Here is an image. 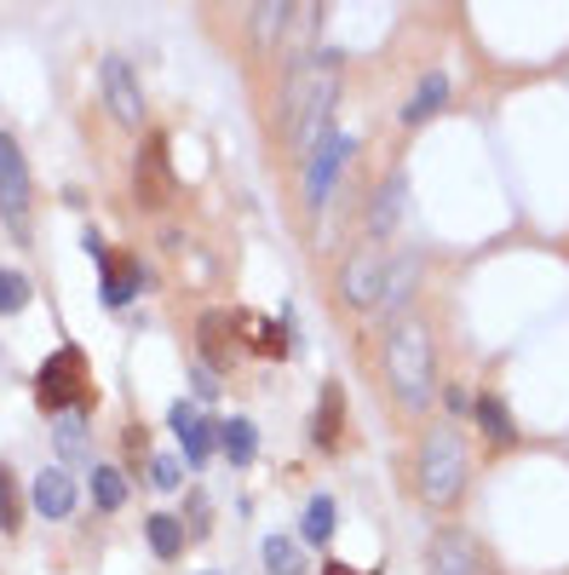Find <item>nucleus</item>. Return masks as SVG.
Wrapping results in <instances>:
<instances>
[{
  "instance_id": "bb28decb",
  "label": "nucleus",
  "mask_w": 569,
  "mask_h": 575,
  "mask_svg": "<svg viewBox=\"0 0 569 575\" xmlns=\"http://www.w3.org/2000/svg\"><path fill=\"white\" fill-rule=\"evenodd\" d=\"M52 443H58V455H81V449H87V427H81V414H64L58 427H52Z\"/></svg>"
},
{
  "instance_id": "a878e982",
  "label": "nucleus",
  "mask_w": 569,
  "mask_h": 575,
  "mask_svg": "<svg viewBox=\"0 0 569 575\" xmlns=\"http://www.w3.org/2000/svg\"><path fill=\"white\" fill-rule=\"evenodd\" d=\"M18 523H23V501H18V484H12V472L0 466V530L18 535Z\"/></svg>"
},
{
  "instance_id": "4468645a",
  "label": "nucleus",
  "mask_w": 569,
  "mask_h": 575,
  "mask_svg": "<svg viewBox=\"0 0 569 575\" xmlns=\"http://www.w3.org/2000/svg\"><path fill=\"white\" fill-rule=\"evenodd\" d=\"M444 104H449V75H426V81L414 87V98L403 104V121H408V128H420V121H431Z\"/></svg>"
},
{
  "instance_id": "5701e85b",
  "label": "nucleus",
  "mask_w": 569,
  "mask_h": 575,
  "mask_svg": "<svg viewBox=\"0 0 569 575\" xmlns=\"http://www.w3.org/2000/svg\"><path fill=\"white\" fill-rule=\"evenodd\" d=\"M265 570L271 575H305V553H299L288 535H271L265 541Z\"/></svg>"
},
{
  "instance_id": "9b49d317",
  "label": "nucleus",
  "mask_w": 569,
  "mask_h": 575,
  "mask_svg": "<svg viewBox=\"0 0 569 575\" xmlns=\"http://www.w3.org/2000/svg\"><path fill=\"white\" fill-rule=\"evenodd\" d=\"M420 270H426V259L414 254V247H408V254H397L392 265H385V294H380V311H403V306H408V294L420 288Z\"/></svg>"
},
{
  "instance_id": "f3484780",
  "label": "nucleus",
  "mask_w": 569,
  "mask_h": 575,
  "mask_svg": "<svg viewBox=\"0 0 569 575\" xmlns=\"http://www.w3.org/2000/svg\"><path fill=\"white\" fill-rule=\"evenodd\" d=\"M144 541H150L155 559H178L185 553V523H178L173 512H150L144 518Z\"/></svg>"
},
{
  "instance_id": "c756f323",
  "label": "nucleus",
  "mask_w": 569,
  "mask_h": 575,
  "mask_svg": "<svg viewBox=\"0 0 569 575\" xmlns=\"http://www.w3.org/2000/svg\"><path fill=\"white\" fill-rule=\"evenodd\" d=\"M207 523H214V518H207V501H190V530L207 535Z\"/></svg>"
},
{
  "instance_id": "7ed1b4c3",
  "label": "nucleus",
  "mask_w": 569,
  "mask_h": 575,
  "mask_svg": "<svg viewBox=\"0 0 569 575\" xmlns=\"http://www.w3.org/2000/svg\"><path fill=\"white\" fill-rule=\"evenodd\" d=\"M460 489H466V443H460V432L437 427L420 443V495L431 507H455Z\"/></svg>"
},
{
  "instance_id": "9d476101",
  "label": "nucleus",
  "mask_w": 569,
  "mask_h": 575,
  "mask_svg": "<svg viewBox=\"0 0 569 575\" xmlns=\"http://www.w3.org/2000/svg\"><path fill=\"white\" fill-rule=\"evenodd\" d=\"M167 427L178 432V443H185V461H190V466H207V461H214V449H219V427H214V420H201L190 403H173V409H167Z\"/></svg>"
},
{
  "instance_id": "cd10ccee",
  "label": "nucleus",
  "mask_w": 569,
  "mask_h": 575,
  "mask_svg": "<svg viewBox=\"0 0 569 575\" xmlns=\"http://www.w3.org/2000/svg\"><path fill=\"white\" fill-rule=\"evenodd\" d=\"M178 478H185V472H178V461H173V455H155V461H150V484L162 489V495H173V489H178Z\"/></svg>"
},
{
  "instance_id": "f03ea898",
  "label": "nucleus",
  "mask_w": 569,
  "mask_h": 575,
  "mask_svg": "<svg viewBox=\"0 0 569 575\" xmlns=\"http://www.w3.org/2000/svg\"><path fill=\"white\" fill-rule=\"evenodd\" d=\"M431 368H437V352H431V329L420 317H403L392 322L385 334V380L403 397L408 414H426L431 409Z\"/></svg>"
},
{
  "instance_id": "1a4fd4ad",
  "label": "nucleus",
  "mask_w": 569,
  "mask_h": 575,
  "mask_svg": "<svg viewBox=\"0 0 569 575\" xmlns=\"http://www.w3.org/2000/svg\"><path fill=\"white\" fill-rule=\"evenodd\" d=\"M426 564H431V575H478V535L472 530H437Z\"/></svg>"
},
{
  "instance_id": "6ab92c4d",
  "label": "nucleus",
  "mask_w": 569,
  "mask_h": 575,
  "mask_svg": "<svg viewBox=\"0 0 569 575\" xmlns=\"http://www.w3.org/2000/svg\"><path fill=\"white\" fill-rule=\"evenodd\" d=\"M219 449H225L230 466H248L259 455V432L248 427V420H225V427H219Z\"/></svg>"
},
{
  "instance_id": "ddd939ff",
  "label": "nucleus",
  "mask_w": 569,
  "mask_h": 575,
  "mask_svg": "<svg viewBox=\"0 0 569 575\" xmlns=\"http://www.w3.org/2000/svg\"><path fill=\"white\" fill-rule=\"evenodd\" d=\"M139 288H144V270H139L133 259H110V254H103V283H98V299H103V306H127Z\"/></svg>"
},
{
  "instance_id": "f257e3e1",
  "label": "nucleus",
  "mask_w": 569,
  "mask_h": 575,
  "mask_svg": "<svg viewBox=\"0 0 569 575\" xmlns=\"http://www.w3.org/2000/svg\"><path fill=\"white\" fill-rule=\"evenodd\" d=\"M340 69H346V58L333 46H322V53H310L305 64L288 69V144L299 156H310L328 139L333 104H340Z\"/></svg>"
},
{
  "instance_id": "412c9836",
  "label": "nucleus",
  "mask_w": 569,
  "mask_h": 575,
  "mask_svg": "<svg viewBox=\"0 0 569 575\" xmlns=\"http://www.w3.org/2000/svg\"><path fill=\"white\" fill-rule=\"evenodd\" d=\"M92 501H98L103 512H121V507H127V478H121L110 461L92 466Z\"/></svg>"
},
{
  "instance_id": "dca6fc26",
  "label": "nucleus",
  "mask_w": 569,
  "mask_h": 575,
  "mask_svg": "<svg viewBox=\"0 0 569 575\" xmlns=\"http://www.w3.org/2000/svg\"><path fill=\"white\" fill-rule=\"evenodd\" d=\"M162 133H155V144H144V156H139V202L155 208L167 196V167H162Z\"/></svg>"
},
{
  "instance_id": "7c9ffc66",
  "label": "nucleus",
  "mask_w": 569,
  "mask_h": 575,
  "mask_svg": "<svg viewBox=\"0 0 569 575\" xmlns=\"http://www.w3.org/2000/svg\"><path fill=\"white\" fill-rule=\"evenodd\" d=\"M322 575H351V570H346V564H340V559H333V564H328V570H322Z\"/></svg>"
},
{
  "instance_id": "39448f33",
  "label": "nucleus",
  "mask_w": 569,
  "mask_h": 575,
  "mask_svg": "<svg viewBox=\"0 0 569 575\" xmlns=\"http://www.w3.org/2000/svg\"><path fill=\"white\" fill-rule=\"evenodd\" d=\"M0 219H7V236L30 242V162L12 133H0Z\"/></svg>"
},
{
  "instance_id": "393cba45",
  "label": "nucleus",
  "mask_w": 569,
  "mask_h": 575,
  "mask_svg": "<svg viewBox=\"0 0 569 575\" xmlns=\"http://www.w3.org/2000/svg\"><path fill=\"white\" fill-rule=\"evenodd\" d=\"M23 306H30V277L0 265V317H12V311H23Z\"/></svg>"
},
{
  "instance_id": "f8f14e48",
  "label": "nucleus",
  "mask_w": 569,
  "mask_h": 575,
  "mask_svg": "<svg viewBox=\"0 0 569 575\" xmlns=\"http://www.w3.org/2000/svg\"><path fill=\"white\" fill-rule=\"evenodd\" d=\"M35 512L52 518V523L75 512V484H69V472H64V466H46L41 478H35Z\"/></svg>"
},
{
  "instance_id": "0eeeda50",
  "label": "nucleus",
  "mask_w": 569,
  "mask_h": 575,
  "mask_svg": "<svg viewBox=\"0 0 569 575\" xmlns=\"http://www.w3.org/2000/svg\"><path fill=\"white\" fill-rule=\"evenodd\" d=\"M385 259L380 247H357V254L346 259V270H340V294L351 299V306H362V311H374L380 306V294H385Z\"/></svg>"
},
{
  "instance_id": "2eb2a0df",
  "label": "nucleus",
  "mask_w": 569,
  "mask_h": 575,
  "mask_svg": "<svg viewBox=\"0 0 569 575\" xmlns=\"http://www.w3.org/2000/svg\"><path fill=\"white\" fill-rule=\"evenodd\" d=\"M403 196H408V179H403V173H392V179H385V185L374 190V208H369V231H374V236H385V231L397 224Z\"/></svg>"
},
{
  "instance_id": "423d86ee",
  "label": "nucleus",
  "mask_w": 569,
  "mask_h": 575,
  "mask_svg": "<svg viewBox=\"0 0 569 575\" xmlns=\"http://www.w3.org/2000/svg\"><path fill=\"white\" fill-rule=\"evenodd\" d=\"M351 156H357V139H351V133H328V139L305 156V202H310V208H322L328 196H333V185H340V173H346Z\"/></svg>"
},
{
  "instance_id": "aec40b11",
  "label": "nucleus",
  "mask_w": 569,
  "mask_h": 575,
  "mask_svg": "<svg viewBox=\"0 0 569 575\" xmlns=\"http://www.w3.org/2000/svg\"><path fill=\"white\" fill-rule=\"evenodd\" d=\"M472 414H478V427L495 438V443H517V427H512V414H506L501 397H489V391H483L478 403H472Z\"/></svg>"
},
{
  "instance_id": "2f4dec72",
  "label": "nucleus",
  "mask_w": 569,
  "mask_h": 575,
  "mask_svg": "<svg viewBox=\"0 0 569 575\" xmlns=\"http://www.w3.org/2000/svg\"><path fill=\"white\" fill-rule=\"evenodd\" d=\"M207 575H214V570H207Z\"/></svg>"
},
{
  "instance_id": "a211bd4d",
  "label": "nucleus",
  "mask_w": 569,
  "mask_h": 575,
  "mask_svg": "<svg viewBox=\"0 0 569 575\" xmlns=\"http://www.w3.org/2000/svg\"><path fill=\"white\" fill-rule=\"evenodd\" d=\"M340 420H346V397H340V386H322V397H317V427H310L317 449H333V443H340Z\"/></svg>"
},
{
  "instance_id": "b1692460",
  "label": "nucleus",
  "mask_w": 569,
  "mask_h": 575,
  "mask_svg": "<svg viewBox=\"0 0 569 575\" xmlns=\"http://www.w3.org/2000/svg\"><path fill=\"white\" fill-rule=\"evenodd\" d=\"M299 535H305L310 546H322V541L333 535V501H328V495H317V501L305 507V523H299Z\"/></svg>"
},
{
  "instance_id": "4be33fe9",
  "label": "nucleus",
  "mask_w": 569,
  "mask_h": 575,
  "mask_svg": "<svg viewBox=\"0 0 569 575\" xmlns=\"http://www.w3.org/2000/svg\"><path fill=\"white\" fill-rule=\"evenodd\" d=\"M288 18H294L288 0H265V7L253 12V41H259V46H276V35L288 30Z\"/></svg>"
},
{
  "instance_id": "c85d7f7f",
  "label": "nucleus",
  "mask_w": 569,
  "mask_h": 575,
  "mask_svg": "<svg viewBox=\"0 0 569 575\" xmlns=\"http://www.w3.org/2000/svg\"><path fill=\"white\" fill-rule=\"evenodd\" d=\"M190 386H196V397H219V380L207 368H190Z\"/></svg>"
},
{
  "instance_id": "6e6552de",
  "label": "nucleus",
  "mask_w": 569,
  "mask_h": 575,
  "mask_svg": "<svg viewBox=\"0 0 569 575\" xmlns=\"http://www.w3.org/2000/svg\"><path fill=\"white\" fill-rule=\"evenodd\" d=\"M103 104L121 128H139L144 121V92H139V75L127 58H103Z\"/></svg>"
},
{
  "instance_id": "20e7f679",
  "label": "nucleus",
  "mask_w": 569,
  "mask_h": 575,
  "mask_svg": "<svg viewBox=\"0 0 569 575\" xmlns=\"http://www.w3.org/2000/svg\"><path fill=\"white\" fill-rule=\"evenodd\" d=\"M35 397L46 414H81L87 409V357L81 345H64V352H52L35 374Z\"/></svg>"
}]
</instances>
